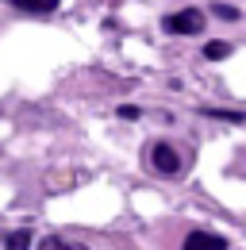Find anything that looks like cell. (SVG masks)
Instances as JSON below:
<instances>
[{
    "mask_svg": "<svg viewBox=\"0 0 246 250\" xmlns=\"http://www.w3.org/2000/svg\"><path fill=\"white\" fill-rule=\"evenodd\" d=\"M8 4H16L20 12H35V16H46V12H54L62 0H8Z\"/></svg>",
    "mask_w": 246,
    "mask_h": 250,
    "instance_id": "obj_4",
    "label": "cell"
},
{
    "mask_svg": "<svg viewBox=\"0 0 246 250\" xmlns=\"http://www.w3.org/2000/svg\"><path fill=\"white\" fill-rule=\"evenodd\" d=\"M150 166L154 169H158V173H165V177H177V173H181V154H177V150H173V146H169V143H154L150 146Z\"/></svg>",
    "mask_w": 246,
    "mask_h": 250,
    "instance_id": "obj_2",
    "label": "cell"
},
{
    "mask_svg": "<svg viewBox=\"0 0 246 250\" xmlns=\"http://www.w3.org/2000/svg\"><path fill=\"white\" fill-rule=\"evenodd\" d=\"M42 247H46V250H69V243L58 239V235H50V239H42Z\"/></svg>",
    "mask_w": 246,
    "mask_h": 250,
    "instance_id": "obj_8",
    "label": "cell"
},
{
    "mask_svg": "<svg viewBox=\"0 0 246 250\" xmlns=\"http://www.w3.org/2000/svg\"><path fill=\"white\" fill-rule=\"evenodd\" d=\"M162 27H165L169 35H200V31H204V12H196V8L173 12V16L162 20Z\"/></svg>",
    "mask_w": 246,
    "mask_h": 250,
    "instance_id": "obj_1",
    "label": "cell"
},
{
    "mask_svg": "<svg viewBox=\"0 0 246 250\" xmlns=\"http://www.w3.org/2000/svg\"><path fill=\"white\" fill-rule=\"evenodd\" d=\"M212 12H215V16H219V20H239V12H235L231 4H215Z\"/></svg>",
    "mask_w": 246,
    "mask_h": 250,
    "instance_id": "obj_7",
    "label": "cell"
},
{
    "mask_svg": "<svg viewBox=\"0 0 246 250\" xmlns=\"http://www.w3.org/2000/svg\"><path fill=\"white\" fill-rule=\"evenodd\" d=\"M4 243H8V247H31V235L27 231H16V235H8Z\"/></svg>",
    "mask_w": 246,
    "mask_h": 250,
    "instance_id": "obj_6",
    "label": "cell"
},
{
    "mask_svg": "<svg viewBox=\"0 0 246 250\" xmlns=\"http://www.w3.org/2000/svg\"><path fill=\"white\" fill-rule=\"evenodd\" d=\"M184 247L188 250H227V239L208 235V231H192V235H184Z\"/></svg>",
    "mask_w": 246,
    "mask_h": 250,
    "instance_id": "obj_3",
    "label": "cell"
},
{
    "mask_svg": "<svg viewBox=\"0 0 246 250\" xmlns=\"http://www.w3.org/2000/svg\"><path fill=\"white\" fill-rule=\"evenodd\" d=\"M227 54H231L227 42H208V46H204V58H208V62H219V58H227Z\"/></svg>",
    "mask_w": 246,
    "mask_h": 250,
    "instance_id": "obj_5",
    "label": "cell"
},
{
    "mask_svg": "<svg viewBox=\"0 0 246 250\" xmlns=\"http://www.w3.org/2000/svg\"><path fill=\"white\" fill-rule=\"evenodd\" d=\"M208 116H219V120H231V124H239L243 120V112H215V108H204Z\"/></svg>",
    "mask_w": 246,
    "mask_h": 250,
    "instance_id": "obj_9",
    "label": "cell"
}]
</instances>
